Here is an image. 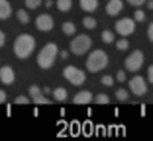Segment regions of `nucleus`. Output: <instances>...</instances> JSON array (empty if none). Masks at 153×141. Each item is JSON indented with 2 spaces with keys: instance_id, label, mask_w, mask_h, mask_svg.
<instances>
[{
  "instance_id": "nucleus-24",
  "label": "nucleus",
  "mask_w": 153,
  "mask_h": 141,
  "mask_svg": "<svg viewBox=\"0 0 153 141\" xmlns=\"http://www.w3.org/2000/svg\"><path fill=\"white\" fill-rule=\"evenodd\" d=\"M42 0H25V5L29 9H37L41 5Z\"/></svg>"
},
{
  "instance_id": "nucleus-21",
  "label": "nucleus",
  "mask_w": 153,
  "mask_h": 141,
  "mask_svg": "<svg viewBox=\"0 0 153 141\" xmlns=\"http://www.w3.org/2000/svg\"><path fill=\"white\" fill-rule=\"evenodd\" d=\"M82 25H84L86 29H94L97 26V21L93 17H85V18L82 20Z\"/></svg>"
},
{
  "instance_id": "nucleus-1",
  "label": "nucleus",
  "mask_w": 153,
  "mask_h": 141,
  "mask_svg": "<svg viewBox=\"0 0 153 141\" xmlns=\"http://www.w3.org/2000/svg\"><path fill=\"white\" fill-rule=\"evenodd\" d=\"M36 49V39L29 34H21L19 35L13 44V51L19 59H26L29 58Z\"/></svg>"
},
{
  "instance_id": "nucleus-3",
  "label": "nucleus",
  "mask_w": 153,
  "mask_h": 141,
  "mask_svg": "<svg viewBox=\"0 0 153 141\" xmlns=\"http://www.w3.org/2000/svg\"><path fill=\"white\" fill-rule=\"evenodd\" d=\"M58 55V46L55 43H47L37 56V64L42 69H48L55 63V58Z\"/></svg>"
},
{
  "instance_id": "nucleus-39",
  "label": "nucleus",
  "mask_w": 153,
  "mask_h": 141,
  "mask_svg": "<svg viewBox=\"0 0 153 141\" xmlns=\"http://www.w3.org/2000/svg\"><path fill=\"white\" fill-rule=\"evenodd\" d=\"M45 93H46V94H48V93H50V88H45Z\"/></svg>"
},
{
  "instance_id": "nucleus-20",
  "label": "nucleus",
  "mask_w": 153,
  "mask_h": 141,
  "mask_svg": "<svg viewBox=\"0 0 153 141\" xmlns=\"http://www.w3.org/2000/svg\"><path fill=\"white\" fill-rule=\"evenodd\" d=\"M16 15H17L19 21L21 24H27V22H29V15L26 13V11H24V9H19Z\"/></svg>"
},
{
  "instance_id": "nucleus-8",
  "label": "nucleus",
  "mask_w": 153,
  "mask_h": 141,
  "mask_svg": "<svg viewBox=\"0 0 153 141\" xmlns=\"http://www.w3.org/2000/svg\"><path fill=\"white\" fill-rule=\"evenodd\" d=\"M130 89H131V92L134 93L135 95H137V97H141V95H144L145 93H147V90H148L147 82H145V80L141 76H135V77L131 78V81H130Z\"/></svg>"
},
{
  "instance_id": "nucleus-30",
  "label": "nucleus",
  "mask_w": 153,
  "mask_h": 141,
  "mask_svg": "<svg viewBox=\"0 0 153 141\" xmlns=\"http://www.w3.org/2000/svg\"><path fill=\"white\" fill-rule=\"evenodd\" d=\"M147 35H148V39L152 42V41H153V22L149 24V26H148V32H147Z\"/></svg>"
},
{
  "instance_id": "nucleus-6",
  "label": "nucleus",
  "mask_w": 153,
  "mask_h": 141,
  "mask_svg": "<svg viewBox=\"0 0 153 141\" xmlns=\"http://www.w3.org/2000/svg\"><path fill=\"white\" fill-rule=\"evenodd\" d=\"M143 64H144V54L140 50H135L127 56L124 65L130 72H137L141 69Z\"/></svg>"
},
{
  "instance_id": "nucleus-27",
  "label": "nucleus",
  "mask_w": 153,
  "mask_h": 141,
  "mask_svg": "<svg viewBox=\"0 0 153 141\" xmlns=\"http://www.w3.org/2000/svg\"><path fill=\"white\" fill-rule=\"evenodd\" d=\"M29 94H30V97H36V95L41 94L39 86H38V85H32V86L29 88Z\"/></svg>"
},
{
  "instance_id": "nucleus-18",
  "label": "nucleus",
  "mask_w": 153,
  "mask_h": 141,
  "mask_svg": "<svg viewBox=\"0 0 153 141\" xmlns=\"http://www.w3.org/2000/svg\"><path fill=\"white\" fill-rule=\"evenodd\" d=\"M32 101L36 103V105H50V103H51L46 97H43L42 93H41V94H38V95H36V97H32Z\"/></svg>"
},
{
  "instance_id": "nucleus-15",
  "label": "nucleus",
  "mask_w": 153,
  "mask_h": 141,
  "mask_svg": "<svg viewBox=\"0 0 153 141\" xmlns=\"http://www.w3.org/2000/svg\"><path fill=\"white\" fill-rule=\"evenodd\" d=\"M53 95H54V98L56 99V101L63 102V101H65V99H67L68 93H67V90H65L64 88H56V89H55V90L53 92Z\"/></svg>"
},
{
  "instance_id": "nucleus-16",
  "label": "nucleus",
  "mask_w": 153,
  "mask_h": 141,
  "mask_svg": "<svg viewBox=\"0 0 153 141\" xmlns=\"http://www.w3.org/2000/svg\"><path fill=\"white\" fill-rule=\"evenodd\" d=\"M56 7L59 11L67 12L72 7V0H56Z\"/></svg>"
},
{
  "instance_id": "nucleus-38",
  "label": "nucleus",
  "mask_w": 153,
  "mask_h": 141,
  "mask_svg": "<svg viewBox=\"0 0 153 141\" xmlns=\"http://www.w3.org/2000/svg\"><path fill=\"white\" fill-rule=\"evenodd\" d=\"M148 8H149V9H152V8H153V3H152V1H149V3H148Z\"/></svg>"
},
{
  "instance_id": "nucleus-22",
  "label": "nucleus",
  "mask_w": 153,
  "mask_h": 141,
  "mask_svg": "<svg viewBox=\"0 0 153 141\" xmlns=\"http://www.w3.org/2000/svg\"><path fill=\"white\" fill-rule=\"evenodd\" d=\"M115 97H117V99H119V101H127L128 99V93H127V90L126 89H123V88H119L118 90L115 92Z\"/></svg>"
},
{
  "instance_id": "nucleus-34",
  "label": "nucleus",
  "mask_w": 153,
  "mask_h": 141,
  "mask_svg": "<svg viewBox=\"0 0 153 141\" xmlns=\"http://www.w3.org/2000/svg\"><path fill=\"white\" fill-rule=\"evenodd\" d=\"M5 99H7V94H5V92L0 89V103H4V102H5Z\"/></svg>"
},
{
  "instance_id": "nucleus-26",
  "label": "nucleus",
  "mask_w": 153,
  "mask_h": 141,
  "mask_svg": "<svg viewBox=\"0 0 153 141\" xmlns=\"http://www.w3.org/2000/svg\"><path fill=\"white\" fill-rule=\"evenodd\" d=\"M128 44H130V43H128L127 39H124V38L123 39H119L117 42V49L120 50V51H124V50L128 49Z\"/></svg>"
},
{
  "instance_id": "nucleus-31",
  "label": "nucleus",
  "mask_w": 153,
  "mask_h": 141,
  "mask_svg": "<svg viewBox=\"0 0 153 141\" xmlns=\"http://www.w3.org/2000/svg\"><path fill=\"white\" fill-rule=\"evenodd\" d=\"M128 3H130L131 5H134V7H140L143 5L145 3V0H127Z\"/></svg>"
},
{
  "instance_id": "nucleus-13",
  "label": "nucleus",
  "mask_w": 153,
  "mask_h": 141,
  "mask_svg": "<svg viewBox=\"0 0 153 141\" xmlns=\"http://www.w3.org/2000/svg\"><path fill=\"white\" fill-rule=\"evenodd\" d=\"M12 13L11 4L8 0H0V20H7Z\"/></svg>"
},
{
  "instance_id": "nucleus-14",
  "label": "nucleus",
  "mask_w": 153,
  "mask_h": 141,
  "mask_svg": "<svg viewBox=\"0 0 153 141\" xmlns=\"http://www.w3.org/2000/svg\"><path fill=\"white\" fill-rule=\"evenodd\" d=\"M80 7L85 12H93L98 7V0H80Z\"/></svg>"
},
{
  "instance_id": "nucleus-33",
  "label": "nucleus",
  "mask_w": 153,
  "mask_h": 141,
  "mask_svg": "<svg viewBox=\"0 0 153 141\" xmlns=\"http://www.w3.org/2000/svg\"><path fill=\"white\" fill-rule=\"evenodd\" d=\"M148 81L151 82V84L153 82V67L152 65L148 68Z\"/></svg>"
},
{
  "instance_id": "nucleus-5",
  "label": "nucleus",
  "mask_w": 153,
  "mask_h": 141,
  "mask_svg": "<svg viewBox=\"0 0 153 141\" xmlns=\"http://www.w3.org/2000/svg\"><path fill=\"white\" fill-rule=\"evenodd\" d=\"M63 76L65 80L69 81L72 85H75V86L82 85L86 80V75L84 73V71L76 68L75 65H67L63 71Z\"/></svg>"
},
{
  "instance_id": "nucleus-4",
  "label": "nucleus",
  "mask_w": 153,
  "mask_h": 141,
  "mask_svg": "<svg viewBox=\"0 0 153 141\" xmlns=\"http://www.w3.org/2000/svg\"><path fill=\"white\" fill-rule=\"evenodd\" d=\"M92 47V39L86 34H80L75 37L69 43V49L75 55H84Z\"/></svg>"
},
{
  "instance_id": "nucleus-28",
  "label": "nucleus",
  "mask_w": 153,
  "mask_h": 141,
  "mask_svg": "<svg viewBox=\"0 0 153 141\" xmlns=\"http://www.w3.org/2000/svg\"><path fill=\"white\" fill-rule=\"evenodd\" d=\"M135 20H136L137 22H143L145 20V13L141 11V9H137L136 12H135Z\"/></svg>"
},
{
  "instance_id": "nucleus-36",
  "label": "nucleus",
  "mask_w": 153,
  "mask_h": 141,
  "mask_svg": "<svg viewBox=\"0 0 153 141\" xmlns=\"http://www.w3.org/2000/svg\"><path fill=\"white\" fill-rule=\"evenodd\" d=\"M60 56H62V59H65V58H68V52H67V51H62Z\"/></svg>"
},
{
  "instance_id": "nucleus-23",
  "label": "nucleus",
  "mask_w": 153,
  "mask_h": 141,
  "mask_svg": "<svg viewBox=\"0 0 153 141\" xmlns=\"http://www.w3.org/2000/svg\"><path fill=\"white\" fill-rule=\"evenodd\" d=\"M94 102L98 103V105H107V103L110 102L109 97H107L106 94H103V93H101V94H98L97 97L94 98Z\"/></svg>"
},
{
  "instance_id": "nucleus-12",
  "label": "nucleus",
  "mask_w": 153,
  "mask_h": 141,
  "mask_svg": "<svg viewBox=\"0 0 153 141\" xmlns=\"http://www.w3.org/2000/svg\"><path fill=\"white\" fill-rule=\"evenodd\" d=\"M93 101V94L88 90H82L74 97V103L76 105H88Z\"/></svg>"
},
{
  "instance_id": "nucleus-35",
  "label": "nucleus",
  "mask_w": 153,
  "mask_h": 141,
  "mask_svg": "<svg viewBox=\"0 0 153 141\" xmlns=\"http://www.w3.org/2000/svg\"><path fill=\"white\" fill-rule=\"evenodd\" d=\"M5 44V35H4V33L0 30V47H3Z\"/></svg>"
},
{
  "instance_id": "nucleus-17",
  "label": "nucleus",
  "mask_w": 153,
  "mask_h": 141,
  "mask_svg": "<svg viewBox=\"0 0 153 141\" xmlns=\"http://www.w3.org/2000/svg\"><path fill=\"white\" fill-rule=\"evenodd\" d=\"M62 30H63V33L67 34V35H74L76 33V26H75V24L67 21L62 25Z\"/></svg>"
},
{
  "instance_id": "nucleus-9",
  "label": "nucleus",
  "mask_w": 153,
  "mask_h": 141,
  "mask_svg": "<svg viewBox=\"0 0 153 141\" xmlns=\"http://www.w3.org/2000/svg\"><path fill=\"white\" fill-rule=\"evenodd\" d=\"M36 26L39 32H50L54 27V20L53 17L47 13H42L36 18Z\"/></svg>"
},
{
  "instance_id": "nucleus-11",
  "label": "nucleus",
  "mask_w": 153,
  "mask_h": 141,
  "mask_svg": "<svg viewBox=\"0 0 153 141\" xmlns=\"http://www.w3.org/2000/svg\"><path fill=\"white\" fill-rule=\"evenodd\" d=\"M122 9H123V1L122 0H110L106 5V13L109 16L119 15Z\"/></svg>"
},
{
  "instance_id": "nucleus-10",
  "label": "nucleus",
  "mask_w": 153,
  "mask_h": 141,
  "mask_svg": "<svg viewBox=\"0 0 153 141\" xmlns=\"http://www.w3.org/2000/svg\"><path fill=\"white\" fill-rule=\"evenodd\" d=\"M15 72H13L12 67L9 65H4V67L0 68V81L4 85H11L15 82Z\"/></svg>"
},
{
  "instance_id": "nucleus-19",
  "label": "nucleus",
  "mask_w": 153,
  "mask_h": 141,
  "mask_svg": "<svg viewBox=\"0 0 153 141\" xmlns=\"http://www.w3.org/2000/svg\"><path fill=\"white\" fill-rule=\"evenodd\" d=\"M101 38H102V42H105V43H113L114 34L110 30H105V32H102V34H101Z\"/></svg>"
},
{
  "instance_id": "nucleus-7",
  "label": "nucleus",
  "mask_w": 153,
  "mask_h": 141,
  "mask_svg": "<svg viewBox=\"0 0 153 141\" xmlns=\"http://www.w3.org/2000/svg\"><path fill=\"white\" fill-rule=\"evenodd\" d=\"M115 30L118 34H120L122 37H127L135 32V21L132 18L124 17V18L117 21L115 24Z\"/></svg>"
},
{
  "instance_id": "nucleus-2",
  "label": "nucleus",
  "mask_w": 153,
  "mask_h": 141,
  "mask_svg": "<svg viewBox=\"0 0 153 141\" xmlns=\"http://www.w3.org/2000/svg\"><path fill=\"white\" fill-rule=\"evenodd\" d=\"M107 64H109L107 54L100 49L90 52L88 59H86V68H88L90 73H97V72L102 71L103 68L107 67Z\"/></svg>"
},
{
  "instance_id": "nucleus-29",
  "label": "nucleus",
  "mask_w": 153,
  "mask_h": 141,
  "mask_svg": "<svg viewBox=\"0 0 153 141\" xmlns=\"http://www.w3.org/2000/svg\"><path fill=\"white\" fill-rule=\"evenodd\" d=\"M15 103H17V105H29L30 101L25 97V95H19V97L15 99Z\"/></svg>"
},
{
  "instance_id": "nucleus-25",
  "label": "nucleus",
  "mask_w": 153,
  "mask_h": 141,
  "mask_svg": "<svg viewBox=\"0 0 153 141\" xmlns=\"http://www.w3.org/2000/svg\"><path fill=\"white\" fill-rule=\"evenodd\" d=\"M101 82H102V85H105V86H113L114 85V78L111 76H109V75H106V76H102Z\"/></svg>"
},
{
  "instance_id": "nucleus-37",
  "label": "nucleus",
  "mask_w": 153,
  "mask_h": 141,
  "mask_svg": "<svg viewBox=\"0 0 153 141\" xmlns=\"http://www.w3.org/2000/svg\"><path fill=\"white\" fill-rule=\"evenodd\" d=\"M51 5H53V0H47V1L45 3V7H47V8H50Z\"/></svg>"
},
{
  "instance_id": "nucleus-32",
  "label": "nucleus",
  "mask_w": 153,
  "mask_h": 141,
  "mask_svg": "<svg viewBox=\"0 0 153 141\" xmlns=\"http://www.w3.org/2000/svg\"><path fill=\"white\" fill-rule=\"evenodd\" d=\"M117 80L119 81V82H123V81H126V73H124L123 71H119L117 73Z\"/></svg>"
}]
</instances>
